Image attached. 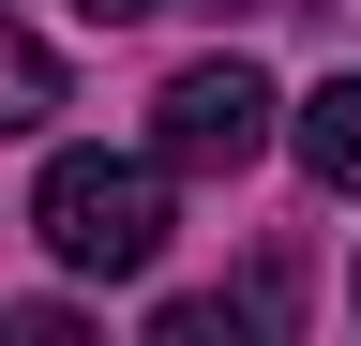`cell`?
I'll return each instance as SVG.
<instances>
[{
    "instance_id": "cell-1",
    "label": "cell",
    "mask_w": 361,
    "mask_h": 346,
    "mask_svg": "<svg viewBox=\"0 0 361 346\" xmlns=\"http://www.w3.org/2000/svg\"><path fill=\"white\" fill-rule=\"evenodd\" d=\"M30 226H45V256H61L75 286H135L166 256V166L151 151H45Z\"/></svg>"
},
{
    "instance_id": "cell-2",
    "label": "cell",
    "mask_w": 361,
    "mask_h": 346,
    "mask_svg": "<svg viewBox=\"0 0 361 346\" xmlns=\"http://www.w3.org/2000/svg\"><path fill=\"white\" fill-rule=\"evenodd\" d=\"M256 151H271V75H256V61H180L166 91H151V166L241 181Z\"/></svg>"
},
{
    "instance_id": "cell-3",
    "label": "cell",
    "mask_w": 361,
    "mask_h": 346,
    "mask_svg": "<svg viewBox=\"0 0 361 346\" xmlns=\"http://www.w3.org/2000/svg\"><path fill=\"white\" fill-rule=\"evenodd\" d=\"M286 106V91H271ZM271 136L301 151V181H331V196H361V75H331V91H301L286 121H271Z\"/></svg>"
},
{
    "instance_id": "cell-4",
    "label": "cell",
    "mask_w": 361,
    "mask_h": 346,
    "mask_svg": "<svg viewBox=\"0 0 361 346\" xmlns=\"http://www.w3.org/2000/svg\"><path fill=\"white\" fill-rule=\"evenodd\" d=\"M45 121H61V61L0 16V136H45Z\"/></svg>"
},
{
    "instance_id": "cell-5",
    "label": "cell",
    "mask_w": 361,
    "mask_h": 346,
    "mask_svg": "<svg viewBox=\"0 0 361 346\" xmlns=\"http://www.w3.org/2000/svg\"><path fill=\"white\" fill-rule=\"evenodd\" d=\"M75 16H90V30H135V16H151V0H75Z\"/></svg>"
}]
</instances>
